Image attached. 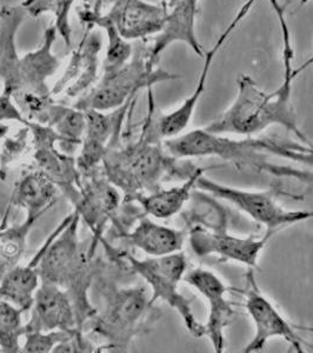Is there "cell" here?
I'll return each instance as SVG.
<instances>
[{"label":"cell","mask_w":313,"mask_h":353,"mask_svg":"<svg viewBox=\"0 0 313 353\" xmlns=\"http://www.w3.org/2000/svg\"><path fill=\"white\" fill-rule=\"evenodd\" d=\"M281 21L283 44H284V79L281 86L273 92H264L256 81L246 74L237 79L238 94L229 109L206 125L204 129L218 134H238L253 137L265 131L273 125L292 132L301 144L313 148L305 133L298 125L297 114L292 101V81L296 72L292 66L293 51L290 31L286 24L285 11L278 0H270Z\"/></svg>","instance_id":"cell-1"},{"label":"cell","mask_w":313,"mask_h":353,"mask_svg":"<svg viewBox=\"0 0 313 353\" xmlns=\"http://www.w3.org/2000/svg\"><path fill=\"white\" fill-rule=\"evenodd\" d=\"M153 97H149V114L139 138L123 148L111 145L101 164L105 176L121 190L125 201L137 194L159 189L161 183L169 178L184 181L196 169L191 161H179L166 152L153 128Z\"/></svg>","instance_id":"cell-2"},{"label":"cell","mask_w":313,"mask_h":353,"mask_svg":"<svg viewBox=\"0 0 313 353\" xmlns=\"http://www.w3.org/2000/svg\"><path fill=\"white\" fill-rule=\"evenodd\" d=\"M81 216L73 210L57 226L45 243V251L38 265L41 283L59 286L68 292L76 309L78 324L84 329L97 311L89 298L92 283V244L84 249L79 241Z\"/></svg>","instance_id":"cell-3"},{"label":"cell","mask_w":313,"mask_h":353,"mask_svg":"<svg viewBox=\"0 0 313 353\" xmlns=\"http://www.w3.org/2000/svg\"><path fill=\"white\" fill-rule=\"evenodd\" d=\"M163 145L170 156L179 161L211 157L239 170L249 168L258 171L261 165L269 161V156H277L309 165L313 169V148L270 138L232 139L225 134L197 129L166 139Z\"/></svg>","instance_id":"cell-4"},{"label":"cell","mask_w":313,"mask_h":353,"mask_svg":"<svg viewBox=\"0 0 313 353\" xmlns=\"http://www.w3.org/2000/svg\"><path fill=\"white\" fill-rule=\"evenodd\" d=\"M161 317L151 301V293L144 286L110 288L105 294L103 313L92 321L93 332L104 339L101 349L126 351L134 338L149 331Z\"/></svg>","instance_id":"cell-5"},{"label":"cell","mask_w":313,"mask_h":353,"mask_svg":"<svg viewBox=\"0 0 313 353\" xmlns=\"http://www.w3.org/2000/svg\"><path fill=\"white\" fill-rule=\"evenodd\" d=\"M149 52L146 39L138 41L131 59L113 72L103 73L99 83L81 97L73 106L81 111H112L138 96L144 88L148 90L161 81L181 78L163 68L150 66Z\"/></svg>","instance_id":"cell-6"},{"label":"cell","mask_w":313,"mask_h":353,"mask_svg":"<svg viewBox=\"0 0 313 353\" xmlns=\"http://www.w3.org/2000/svg\"><path fill=\"white\" fill-rule=\"evenodd\" d=\"M123 258L130 271L138 274L149 286L153 304L158 301H163L179 314L185 329L193 338L205 337L204 323L196 318L191 301L185 297L179 289L189 268L184 253L141 259L129 253H123Z\"/></svg>","instance_id":"cell-7"},{"label":"cell","mask_w":313,"mask_h":353,"mask_svg":"<svg viewBox=\"0 0 313 353\" xmlns=\"http://www.w3.org/2000/svg\"><path fill=\"white\" fill-rule=\"evenodd\" d=\"M197 189L210 196L228 201L245 213L266 231L277 234L281 230L292 225L301 224L313 219V210H289L278 203L274 191H251L221 184L201 176Z\"/></svg>","instance_id":"cell-8"},{"label":"cell","mask_w":313,"mask_h":353,"mask_svg":"<svg viewBox=\"0 0 313 353\" xmlns=\"http://www.w3.org/2000/svg\"><path fill=\"white\" fill-rule=\"evenodd\" d=\"M244 297V307L252 321L253 337L241 352L254 353L264 350L273 338H281L297 353H304L306 343L298 336L296 326L286 319L269 297L258 285L254 270L249 269L245 274V286L232 289Z\"/></svg>","instance_id":"cell-9"},{"label":"cell","mask_w":313,"mask_h":353,"mask_svg":"<svg viewBox=\"0 0 313 353\" xmlns=\"http://www.w3.org/2000/svg\"><path fill=\"white\" fill-rule=\"evenodd\" d=\"M208 226L196 223L188 232L190 249L197 257H216L221 261H232L248 269L258 268L261 254L270 239L276 234L266 231L264 236H237L228 232L226 228Z\"/></svg>","instance_id":"cell-10"},{"label":"cell","mask_w":313,"mask_h":353,"mask_svg":"<svg viewBox=\"0 0 313 353\" xmlns=\"http://www.w3.org/2000/svg\"><path fill=\"white\" fill-rule=\"evenodd\" d=\"M137 97L112 111H84L86 126L79 154L76 158L81 176H89L101 168L106 151L119 141L123 121L129 110L134 106Z\"/></svg>","instance_id":"cell-11"},{"label":"cell","mask_w":313,"mask_h":353,"mask_svg":"<svg viewBox=\"0 0 313 353\" xmlns=\"http://www.w3.org/2000/svg\"><path fill=\"white\" fill-rule=\"evenodd\" d=\"M184 281L204 298L208 305L205 336L211 341L214 352H224L226 347L225 331L236 314L232 303L228 298L232 289L225 284L217 273L205 268L188 271L185 273Z\"/></svg>","instance_id":"cell-12"},{"label":"cell","mask_w":313,"mask_h":353,"mask_svg":"<svg viewBox=\"0 0 313 353\" xmlns=\"http://www.w3.org/2000/svg\"><path fill=\"white\" fill-rule=\"evenodd\" d=\"M123 201L121 190L117 189L103 171L81 176V196L73 208L92 231L93 246L101 241L106 225L116 218Z\"/></svg>","instance_id":"cell-13"},{"label":"cell","mask_w":313,"mask_h":353,"mask_svg":"<svg viewBox=\"0 0 313 353\" xmlns=\"http://www.w3.org/2000/svg\"><path fill=\"white\" fill-rule=\"evenodd\" d=\"M256 1L257 0H246L236 17L233 18L232 21L230 23L229 26L225 28L224 32L221 33V36L218 38L216 44L213 45V48L210 50L209 52L205 53L203 70H201L196 88L191 93V96L188 97L181 103V106H178L177 109L173 110L171 112L156 114V121H156V133L163 141L179 136L189 128L190 123L192 121L193 113L197 108L198 101H201V96L204 93L210 68H211L216 53L221 50L225 41L229 39L230 36L234 31V28H237L239 23L245 18L246 14H249L253 5L256 4Z\"/></svg>","instance_id":"cell-14"},{"label":"cell","mask_w":313,"mask_h":353,"mask_svg":"<svg viewBox=\"0 0 313 353\" xmlns=\"http://www.w3.org/2000/svg\"><path fill=\"white\" fill-rule=\"evenodd\" d=\"M81 330L71 298L59 286L41 283L37 290L30 319L25 324V333L32 331H66ZM83 331V330H81Z\"/></svg>","instance_id":"cell-15"},{"label":"cell","mask_w":313,"mask_h":353,"mask_svg":"<svg viewBox=\"0 0 313 353\" xmlns=\"http://www.w3.org/2000/svg\"><path fill=\"white\" fill-rule=\"evenodd\" d=\"M125 41L146 39L161 32L169 14L168 1L153 5L144 0H118L105 13Z\"/></svg>","instance_id":"cell-16"},{"label":"cell","mask_w":313,"mask_h":353,"mask_svg":"<svg viewBox=\"0 0 313 353\" xmlns=\"http://www.w3.org/2000/svg\"><path fill=\"white\" fill-rule=\"evenodd\" d=\"M93 26L88 25V30L81 43L73 50L71 61L64 76L61 77L53 88L52 94H65L71 98L83 97L89 92L97 81L98 61L101 50V34L93 31Z\"/></svg>","instance_id":"cell-17"},{"label":"cell","mask_w":313,"mask_h":353,"mask_svg":"<svg viewBox=\"0 0 313 353\" xmlns=\"http://www.w3.org/2000/svg\"><path fill=\"white\" fill-rule=\"evenodd\" d=\"M199 0H179L177 4L171 8L168 14L164 26L161 32L156 34L153 45L150 48L149 64L152 68L159 61L161 53L166 48L176 41H183L189 45L198 56L204 58L205 53L198 41L194 23L198 11Z\"/></svg>","instance_id":"cell-18"},{"label":"cell","mask_w":313,"mask_h":353,"mask_svg":"<svg viewBox=\"0 0 313 353\" xmlns=\"http://www.w3.org/2000/svg\"><path fill=\"white\" fill-rule=\"evenodd\" d=\"M121 237L134 249L145 253L148 257H161L181 252L188 233L183 230L158 224L149 216L141 214L133 229L125 231Z\"/></svg>","instance_id":"cell-19"},{"label":"cell","mask_w":313,"mask_h":353,"mask_svg":"<svg viewBox=\"0 0 313 353\" xmlns=\"http://www.w3.org/2000/svg\"><path fill=\"white\" fill-rule=\"evenodd\" d=\"M205 172L206 169L196 166L191 176L184 179L181 184L169 189L159 188L152 192L137 194L130 199L129 203H134L141 210V214L154 219L164 221L176 217L189 203L193 190L197 189L198 181Z\"/></svg>","instance_id":"cell-20"},{"label":"cell","mask_w":313,"mask_h":353,"mask_svg":"<svg viewBox=\"0 0 313 353\" xmlns=\"http://www.w3.org/2000/svg\"><path fill=\"white\" fill-rule=\"evenodd\" d=\"M57 33L54 26L48 28L44 32L41 46L21 57L18 66V81L13 91L28 90L44 94L52 93L50 92L46 81L57 72L61 65L58 58L52 53Z\"/></svg>","instance_id":"cell-21"},{"label":"cell","mask_w":313,"mask_h":353,"mask_svg":"<svg viewBox=\"0 0 313 353\" xmlns=\"http://www.w3.org/2000/svg\"><path fill=\"white\" fill-rule=\"evenodd\" d=\"M58 186L45 173L34 170L21 176L16 184L6 212L13 208L24 210L25 216L41 219L56 204Z\"/></svg>","instance_id":"cell-22"},{"label":"cell","mask_w":313,"mask_h":353,"mask_svg":"<svg viewBox=\"0 0 313 353\" xmlns=\"http://www.w3.org/2000/svg\"><path fill=\"white\" fill-rule=\"evenodd\" d=\"M45 251V244L28 265L18 264L0 279V299L11 303L23 312H30L37 290L41 284L38 265Z\"/></svg>","instance_id":"cell-23"},{"label":"cell","mask_w":313,"mask_h":353,"mask_svg":"<svg viewBox=\"0 0 313 353\" xmlns=\"http://www.w3.org/2000/svg\"><path fill=\"white\" fill-rule=\"evenodd\" d=\"M28 14L23 6H6L0 10V78L4 88L13 91L18 81L21 57L16 48V36Z\"/></svg>","instance_id":"cell-24"},{"label":"cell","mask_w":313,"mask_h":353,"mask_svg":"<svg viewBox=\"0 0 313 353\" xmlns=\"http://www.w3.org/2000/svg\"><path fill=\"white\" fill-rule=\"evenodd\" d=\"M79 19L86 25L93 28H104L106 36H108V48H106V56L103 61V70L104 73H111L116 71L121 66H124L131 59L133 53L132 45L129 41H125L124 38L119 34L116 26L112 21H110L106 14H97L93 13L89 8H85L78 11Z\"/></svg>","instance_id":"cell-25"},{"label":"cell","mask_w":313,"mask_h":353,"mask_svg":"<svg viewBox=\"0 0 313 353\" xmlns=\"http://www.w3.org/2000/svg\"><path fill=\"white\" fill-rule=\"evenodd\" d=\"M48 126L52 128L54 132L61 137V150L66 154L72 156L77 148H81L84 138V111L64 105L54 104L48 117Z\"/></svg>","instance_id":"cell-26"},{"label":"cell","mask_w":313,"mask_h":353,"mask_svg":"<svg viewBox=\"0 0 313 353\" xmlns=\"http://www.w3.org/2000/svg\"><path fill=\"white\" fill-rule=\"evenodd\" d=\"M39 218L25 216L21 224L0 228V279L19 264L28 246V234Z\"/></svg>","instance_id":"cell-27"},{"label":"cell","mask_w":313,"mask_h":353,"mask_svg":"<svg viewBox=\"0 0 313 353\" xmlns=\"http://www.w3.org/2000/svg\"><path fill=\"white\" fill-rule=\"evenodd\" d=\"M76 0H25L21 6L28 17H39L44 13L54 16V28L64 39L68 48L72 45V28L70 25V12Z\"/></svg>","instance_id":"cell-28"},{"label":"cell","mask_w":313,"mask_h":353,"mask_svg":"<svg viewBox=\"0 0 313 353\" xmlns=\"http://www.w3.org/2000/svg\"><path fill=\"white\" fill-rule=\"evenodd\" d=\"M23 314L21 310L0 299V351L21 352V339L25 334Z\"/></svg>","instance_id":"cell-29"},{"label":"cell","mask_w":313,"mask_h":353,"mask_svg":"<svg viewBox=\"0 0 313 353\" xmlns=\"http://www.w3.org/2000/svg\"><path fill=\"white\" fill-rule=\"evenodd\" d=\"M81 331L77 330L74 332L66 331H32L24 334V341L21 344V352L50 353L53 352L57 346L63 341H68L74 333Z\"/></svg>","instance_id":"cell-30"},{"label":"cell","mask_w":313,"mask_h":353,"mask_svg":"<svg viewBox=\"0 0 313 353\" xmlns=\"http://www.w3.org/2000/svg\"><path fill=\"white\" fill-rule=\"evenodd\" d=\"M264 172L278 178H291L304 185L306 194L313 196V170H301L287 165L274 164L267 163L264 168Z\"/></svg>","instance_id":"cell-31"},{"label":"cell","mask_w":313,"mask_h":353,"mask_svg":"<svg viewBox=\"0 0 313 353\" xmlns=\"http://www.w3.org/2000/svg\"><path fill=\"white\" fill-rule=\"evenodd\" d=\"M6 121H17L24 126L28 124V119L13 101L12 91L3 88V92L0 93V123Z\"/></svg>","instance_id":"cell-32"},{"label":"cell","mask_w":313,"mask_h":353,"mask_svg":"<svg viewBox=\"0 0 313 353\" xmlns=\"http://www.w3.org/2000/svg\"><path fill=\"white\" fill-rule=\"evenodd\" d=\"M86 3H89L90 0H85ZM118 0H92L90 5H88L89 10H91L93 13L97 14H101L103 10L105 8H111L112 5L116 4Z\"/></svg>","instance_id":"cell-33"},{"label":"cell","mask_w":313,"mask_h":353,"mask_svg":"<svg viewBox=\"0 0 313 353\" xmlns=\"http://www.w3.org/2000/svg\"><path fill=\"white\" fill-rule=\"evenodd\" d=\"M313 64V56L310 58L309 61H306V63H304V64L301 65L299 68H294V72H296V74H299V73L303 72L304 70H306V68H309L310 65Z\"/></svg>","instance_id":"cell-34"},{"label":"cell","mask_w":313,"mask_h":353,"mask_svg":"<svg viewBox=\"0 0 313 353\" xmlns=\"http://www.w3.org/2000/svg\"><path fill=\"white\" fill-rule=\"evenodd\" d=\"M8 131H10V128H8V125L4 124V123H0V141L8 134Z\"/></svg>","instance_id":"cell-35"},{"label":"cell","mask_w":313,"mask_h":353,"mask_svg":"<svg viewBox=\"0 0 313 353\" xmlns=\"http://www.w3.org/2000/svg\"><path fill=\"white\" fill-rule=\"evenodd\" d=\"M168 1V6H169L170 10L174 6V5L177 4L179 0H166Z\"/></svg>","instance_id":"cell-36"},{"label":"cell","mask_w":313,"mask_h":353,"mask_svg":"<svg viewBox=\"0 0 313 353\" xmlns=\"http://www.w3.org/2000/svg\"><path fill=\"white\" fill-rule=\"evenodd\" d=\"M309 0H301V4H306Z\"/></svg>","instance_id":"cell-37"},{"label":"cell","mask_w":313,"mask_h":353,"mask_svg":"<svg viewBox=\"0 0 313 353\" xmlns=\"http://www.w3.org/2000/svg\"><path fill=\"white\" fill-rule=\"evenodd\" d=\"M313 330V329H312Z\"/></svg>","instance_id":"cell-38"}]
</instances>
